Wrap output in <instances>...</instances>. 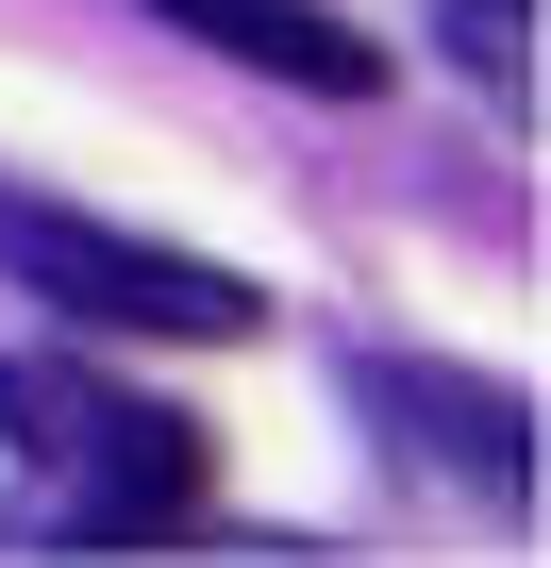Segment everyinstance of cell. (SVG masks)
<instances>
[{
  "instance_id": "2",
  "label": "cell",
  "mask_w": 551,
  "mask_h": 568,
  "mask_svg": "<svg viewBox=\"0 0 551 568\" xmlns=\"http://www.w3.org/2000/svg\"><path fill=\"white\" fill-rule=\"evenodd\" d=\"M0 267L51 284V302L101 318V335H167V352H234V335H267V302H251L234 267L151 251V234H101V217H68V201H0Z\"/></svg>"
},
{
  "instance_id": "1",
  "label": "cell",
  "mask_w": 551,
  "mask_h": 568,
  "mask_svg": "<svg viewBox=\"0 0 551 568\" xmlns=\"http://www.w3.org/2000/svg\"><path fill=\"white\" fill-rule=\"evenodd\" d=\"M0 452L51 468L34 535H68V551H151L201 518V435L151 402H101L84 368H34V352H0Z\"/></svg>"
},
{
  "instance_id": "3",
  "label": "cell",
  "mask_w": 551,
  "mask_h": 568,
  "mask_svg": "<svg viewBox=\"0 0 551 568\" xmlns=\"http://www.w3.org/2000/svg\"><path fill=\"white\" fill-rule=\"evenodd\" d=\"M351 385H368V402H385L418 452H451L484 501H534V418H518L501 385H468V368H401V352H368Z\"/></svg>"
},
{
  "instance_id": "4",
  "label": "cell",
  "mask_w": 551,
  "mask_h": 568,
  "mask_svg": "<svg viewBox=\"0 0 551 568\" xmlns=\"http://www.w3.org/2000/svg\"><path fill=\"white\" fill-rule=\"evenodd\" d=\"M167 18H184L201 51L267 68V84H318V101H368V84H385V51H368L351 18H318V0H167Z\"/></svg>"
},
{
  "instance_id": "5",
  "label": "cell",
  "mask_w": 551,
  "mask_h": 568,
  "mask_svg": "<svg viewBox=\"0 0 551 568\" xmlns=\"http://www.w3.org/2000/svg\"><path fill=\"white\" fill-rule=\"evenodd\" d=\"M451 68L484 101H534V0H451Z\"/></svg>"
}]
</instances>
